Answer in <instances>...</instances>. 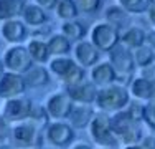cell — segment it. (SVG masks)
Instances as JSON below:
<instances>
[{"label": "cell", "mask_w": 155, "mask_h": 149, "mask_svg": "<svg viewBox=\"0 0 155 149\" xmlns=\"http://www.w3.org/2000/svg\"><path fill=\"white\" fill-rule=\"evenodd\" d=\"M129 101H130L129 89L119 83H112L109 86L97 88L94 108L101 113H117L125 109Z\"/></svg>", "instance_id": "1"}, {"label": "cell", "mask_w": 155, "mask_h": 149, "mask_svg": "<svg viewBox=\"0 0 155 149\" xmlns=\"http://www.w3.org/2000/svg\"><path fill=\"white\" fill-rule=\"evenodd\" d=\"M109 63L112 65L114 71H116V83L125 86L130 83L132 73H134L135 63L134 57H132V50H129L124 45H117L116 48L109 51Z\"/></svg>", "instance_id": "2"}, {"label": "cell", "mask_w": 155, "mask_h": 149, "mask_svg": "<svg viewBox=\"0 0 155 149\" xmlns=\"http://www.w3.org/2000/svg\"><path fill=\"white\" fill-rule=\"evenodd\" d=\"M87 131H89L91 139L97 144L99 147H116L119 144L117 137L114 136L112 128H110V116L107 113H96L94 118L91 119L89 126H87Z\"/></svg>", "instance_id": "3"}, {"label": "cell", "mask_w": 155, "mask_h": 149, "mask_svg": "<svg viewBox=\"0 0 155 149\" xmlns=\"http://www.w3.org/2000/svg\"><path fill=\"white\" fill-rule=\"evenodd\" d=\"M91 43L97 48L99 51L109 53L112 48H116L120 43V30L109 22H97L91 28Z\"/></svg>", "instance_id": "4"}, {"label": "cell", "mask_w": 155, "mask_h": 149, "mask_svg": "<svg viewBox=\"0 0 155 149\" xmlns=\"http://www.w3.org/2000/svg\"><path fill=\"white\" fill-rule=\"evenodd\" d=\"M12 141L20 149H40L43 144L41 129H38L30 121H21L13 124Z\"/></svg>", "instance_id": "5"}, {"label": "cell", "mask_w": 155, "mask_h": 149, "mask_svg": "<svg viewBox=\"0 0 155 149\" xmlns=\"http://www.w3.org/2000/svg\"><path fill=\"white\" fill-rule=\"evenodd\" d=\"M2 61L7 71L17 74H25L33 66V60L27 47H21V45H12L10 48H7L2 57Z\"/></svg>", "instance_id": "6"}, {"label": "cell", "mask_w": 155, "mask_h": 149, "mask_svg": "<svg viewBox=\"0 0 155 149\" xmlns=\"http://www.w3.org/2000/svg\"><path fill=\"white\" fill-rule=\"evenodd\" d=\"M73 104L74 103H73V99L68 96L66 91H54L46 96V101L43 106H45L50 119H53V121H64V119H68L69 113H71Z\"/></svg>", "instance_id": "7"}, {"label": "cell", "mask_w": 155, "mask_h": 149, "mask_svg": "<svg viewBox=\"0 0 155 149\" xmlns=\"http://www.w3.org/2000/svg\"><path fill=\"white\" fill-rule=\"evenodd\" d=\"M31 99L25 98V96H18V98L5 99L2 106V116L10 123V124H17V123L27 121L31 113Z\"/></svg>", "instance_id": "8"}, {"label": "cell", "mask_w": 155, "mask_h": 149, "mask_svg": "<svg viewBox=\"0 0 155 149\" xmlns=\"http://www.w3.org/2000/svg\"><path fill=\"white\" fill-rule=\"evenodd\" d=\"M45 137L54 147H66L74 139V129L66 121H51L45 129Z\"/></svg>", "instance_id": "9"}, {"label": "cell", "mask_w": 155, "mask_h": 149, "mask_svg": "<svg viewBox=\"0 0 155 149\" xmlns=\"http://www.w3.org/2000/svg\"><path fill=\"white\" fill-rule=\"evenodd\" d=\"M27 89L23 74L5 71L0 78V99H12L21 96Z\"/></svg>", "instance_id": "10"}, {"label": "cell", "mask_w": 155, "mask_h": 149, "mask_svg": "<svg viewBox=\"0 0 155 149\" xmlns=\"http://www.w3.org/2000/svg\"><path fill=\"white\" fill-rule=\"evenodd\" d=\"M64 91L68 93V96L73 99V103L76 104H93L96 101V95H97V86L93 81H81V83L74 85V86L64 88Z\"/></svg>", "instance_id": "11"}, {"label": "cell", "mask_w": 155, "mask_h": 149, "mask_svg": "<svg viewBox=\"0 0 155 149\" xmlns=\"http://www.w3.org/2000/svg\"><path fill=\"white\" fill-rule=\"evenodd\" d=\"M99 53L101 51L87 40L76 42V45L73 47L74 61L79 66H83V68H93L96 63H99Z\"/></svg>", "instance_id": "12"}, {"label": "cell", "mask_w": 155, "mask_h": 149, "mask_svg": "<svg viewBox=\"0 0 155 149\" xmlns=\"http://www.w3.org/2000/svg\"><path fill=\"white\" fill-rule=\"evenodd\" d=\"M27 35H28V30H27V25L23 23V20L13 18V20L2 22V25H0V36L10 45H20L27 38Z\"/></svg>", "instance_id": "13"}, {"label": "cell", "mask_w": 155, "mask_h": 149, "mask_svg": "<svg viewBox=\"0 0 155 149\" xmlns=\"http://www.w3.org/2000/svg\"><path fill=\"white\" fill-rule=\"evenodd\" d=\"M96 109L93 104H73V109L68 116V123L73 129H84L89 126L91 119L94 118Z\"/></svg>", "instance_id": "14"}, {"label": "cell", "mask_w": 155, "mask_h": 149, "mask_svg": "<svg viewBox=\"0 0 155 149\" xmlns=\"http://www.w3.org/2000/svg\"><path fill=\"white\" fill-rule=\"evenodd\" d=\"M139 123L132 121L130 116L127 114V111H117L110 116V128H112L114 136L117 137V141H120L124 136H127L130 131H134L135 128H139Z\"/></svg>", "instance_id": "15"}, {"label": "cell", "mask_w": 155, "mask_h": 149, "mask_svg": "<svg viewBox=\"0 0 155 149\" xmlns=\"http://www.w3.org/2000/svg\"><path fill=\"white\" fill-rule=\"evenodd\" d=\"M91 81L97 88H104L116 83V71L109 61H99L91 68Z\"/></svg>", "instance_id": "16"}, {"label": "cell", "mask_w": 155, "mask_h": 149, "mask_svg": "<svg viewBox=\"0 0 155 149\" xmlns=\"http://www.w3.org/2000/svg\"><path fill=\"white\" fill-rule=\"evenodd\" d=\"M153 86L155 85L149 83L147 80H143V78L140 76H135L130 80V83H129V95H130V98L137 99L140 103H147L152 99V95H153Z\"/></svg>", "instance_id": "17"}, {"label": "cell", "mask_w": 155, "mask_h": 149, "mask_svg": "<svg viewBox=\"0 0 155 149\" xmlns=\"http://www.w3.org/2000/svg\"><path fill=\"white\" fill-rule=\"evenodd\" d=\"M21 20L27 27L38 28V27H43L48 22V15L36 3H27L23 9V13H21Z\"/></svg>", "instance_id": "18"}, {"label": "cell", "mask_w": 155, "mask_h": 149, "mask_svg": "<svg viewBox=\"0 0 155 149\" xmlns=\"http://www.w3.org/2000/svg\"><path fill=\"white\" fill-rule=\"evenodd\" d=\"M27 88H43L50 83V71L41 65H33L27 73L23 74Z\"/></svg>", "instance_id": "19"}, {"label": "cell", "mask_w": 155, "mask_h": 149, "mask_svg": "<svg viewBox=\"0 0 155 149\" xmlns=\"http://www.w3.org/2000/svg\"><path fill=\"white\" fill-rule=\"evenodd\" d=\"M145 36L147 32L140 27H127L124 32H120V45L127 47L129 50H135V48L145 45Z\"/></svg>", "instance_id": "20"}, {"label": "cell", "mask_w": 155, "mask_h": 149, "mask_svg": "<svg viewBox=\"0 0 155 149\" xmlns=\"http://www.w3.org/2000/svg\"><path fill=\"white\" fill-rule=\"evenodd\" d=\"M27 50L30 53V57L33 60V63H46L50 61V50H48V43L45 40H40V38H31L30 42L27 43Z\"/></svg>", "instance_id": "21"}, {"label": "cell", "mask_w": 155, "mask_h": 149, "mask_svg": "<svg viewBox=\"0 0 155 149\" xmlns=\"http://www.w3.org/2000/svg\"><path fill=\"white\" fill-rule=\"evenodd\" d=\"M25 5V0H0V20L5 22L21 17Z\"/></svg>", "instance_id": "22"}, {"label": "cell", "mask_w": 155, "mask_h": 149, "mask_svg": "<svg viewBox=\"0 0 155 149\" xmlns=\"http://www.w3.org/2000/svg\"><path fill=\"white\" fill-rule=\"evenodd\" d=\"M46 43H48V50H50L51 57H66V55L73 50L71 42H69L64 35H61V33L51 35Z\"/></svg>", "instance_id": "23"}, {"label": "cell", "mask_w": 155, "mask_h": 149, "mask_svg": "<svg viewBox=\"0 0 155 149\" xmlns=\"http://www.w3.org/2000/svg\"><path fill=\"white\" fill-rule=\"evenodd\" d=\"M61 35H64L69 42H81L86 36V27L78 20L63 22L61 25Z\"/></svg>", "instance_id": "24"}, {"label": "cell", "mask_w": 155, "mask_h": 149, "mask_svg": "<svg viewBox=\"0 0 155 149\" xmlns=\"http://www.w3.org/2000/svg\"><path fill=\"white\" fill-rule=\"evenodd\" d=\"M56 17L63 22H69V20H76V17L79 15L78 5L74 0H60L54 7Z\"/></svg>", "instance_id": "25"}, {"label": "cell", "mask_w": 155, "mask_h": 149, "mask_svg": "<svg viewBox=\"0 0 155 149\" xmlns=\"http://www.w3.org/2000/svg\"><path fill=\"white\" fill-rule=\"evenodd\" d=\"M129 18H130V15L119 5H110L106 9V22H109L110 25L117 27L119 30L129 23Z\"/></svg>", "instance_id": "26"}, {"label": "cell", "mask_w": 155, "mask_h": 149, "mask_svg": "<svg viewBox=\"0 0 155 149\" xmlns=\"http://www.w3.org/2000/svg\"><path fill=\"white\" fill-rule=\"evenodd\" d=\"M74 65H76V61L71 58H68V57H54V58H51L50 65H48V71L53 73L56 78L61 80Z\"/></svg>", "instance_id": "27"}, {"label": "cell", "mask_w": 155, "mask_h": 149, "mask_svg": "<svg viewBox=\"0 0 155 149\" xmlns=\"http://www.w3.org/2000/svg\"><path fill=\"white\" fill-rule=\"evenodd\" d=\"M27 121H30L31 124H35L38 129L43 131V129L48 128V124L51 123V119H50V116H48V113H46V109H45L43 104H33L31 113H30V116H28Z\"/></svg>", "instance_id": "28"}, {"label": "cell", "mask_w": 155, "mask_h": 149, "mask_svg": "<svg viewBox=\"0 0 155 149\" xmlns=\"http://www.w3.org/2000/svg\"><path fill=\"white\" fill-rule=\"evenodd\" d=\"M153 0H117V5L122 7L129 15H139L147 12Z\"/></svg>", "instance_id": "29"}, {"label": "cell", "mask_w": 155, "mask_h": 149, "mask_svg": "<svg viewBox=\"0 0 155 149\" xmlns=\"http://www.w3.org/2000/svg\"><path fill=\"white\" fill-rule=\"evenodd\" d=\"M132 57H134L135 66H139V68L152 65L153 63V48H150L149 45H142V47L132 50Z\"/></svg>", "instance_id": "30"}, {"label": "cell", "mask_w": 155, "mask_h": 149, "mask_svg": "<svg viewBox=\"0 0 155 149\" xmlns=\"http://www.w3.org/2000/svg\"><path fill=\"white\" fill-rule=\"evenodd\" d=\"M60 81H61L63 85H64V88L74 86V85L81 83V81H84V68H83V66H79V65L76 63V65L73 66V68L69 70V71L66 73Z\"/></svg>", "instance_id": "31"}, {"label": "cell", "mask_w": 155, "mask_h": 149, "mask_svg": "<svg viewBox=\"0 0 155 149\" xmlns=\"http://www.w3.org/2000/svg\"><path fill=\"white\" fill-rule=\"evenodd\" d=\"M125 111H127V114L130 116L132 121L139 123V124L143 123V103L137 101V99H130L129 104L125 106Z\"/></svg>", "instance_id": "32"}, {"label": "cell", "mask_w": 155, "mask_h": 149, "mask_svg": "<svg viewBox=\"0 0 155 149\" xmlns=\"http://www.w3.org/2000/svg\"><path fill=\"white\" fill-rule=\"evenodd\" d=\"M143 123L155 131V99L143 103Z\"/></svg>", "instance_id": "33"}, {"label": "cell", "mask_w": 155, "mask_h": 149, "mask_svg": "<svg viewBox=\"0 0 155 149\" xmlns=\"http://www.w3.org/2000/svg\"><path fill=\"white\" fill-rule=\"evenodd\" d=\"M79 13H96L101 9V0H74Z\"/></svg>", "instance_id": "34"}, {"label": "cell", "mask_w": 155, "mask_h": 149, "mask_svg": "<svg viewBox=\"0 0 155 149\" xmlns=\"http://www.w3.org/2000/svg\"><path fill=\"white\" fill-rule=\"evenodd\" d=\"M12 128H13V124H10V123L0 114V144H5L7 141L12 139Z\"/></svg>", "instance_id": "35"}, {"label": "cell", "mask_w": 155, "mask_h": 149, "mask_svg": "<svg viewBox=\"0 0 155 149\" xmlns=\"http://www.w3.org/2000/svg\"><path fill=\"white\" fill-rule=\"evenodd\" d=\"M140 78H143V80H147L149 83L155 85V63L152 65H147L143 66V68H140Z\"/></svg>", "instance_id": "36"}, {"label": "cell", "mask_w": 155, "mask_h": 149, "mask_svg": "<svg viewBox=\"0 0 155 149\" xmlns=\"http://www.w3.org/2000/svg\"><path fill=\"white\" fill-rule=\"evenodd\" d=\"M139 146L142 149H155V136H143L142 139H140Z\"/></svg>", "instance_id": "37"}, {"label": "cell", "mask_w": 155, "mask_h": 149, "mask_svg": "<svg viewBox=\"0 0 155 149\" xmlns=\"http://www.w3.org/2000/svg\"><path fill=\"white\" fill-rule=\"evenodd\" d=\"M58 2H60V0H35V3L38 7H41L43 10H54V7H56Z\"/></svg>", "instance_id": "38"}, {"label": "cell", "mask_w": 155, "mask_h": 149, "mask_svg": "<svg viewBox=\"0 0 155 149\" xmlns=\"http://www.w3.org/2000/svg\"><path fill=\"white\" fill-rule=\"evenodd\" d=\"M145 13H147V18H149L150 23L155 25V0H153L152 3H150V7L147 9V12H145Z\"/></svg>", "instance_id": "39"}, {"label": "cell", "mask_w": 155, "mask_h": 149, "mask_svg": "<svg viewBox=\"0 0 155 149\" xmlns=\"http://www.w3.org/2000/svg\"><path fill=\"white\" fill-rule=\"evenodd\" d=\"M145 45H149L150 48H153V50H155V30H152V32L147 33V36H145Z\"/></svg>", "instance_id": "40"}, {"label": "cell", "mask_w": 155, "mask_h": 149, "mask_svg": "<svg viewBox=\"0 0 155 149\" xmlns=\"http://www.w3.org/2000/svg\"><path fill=\"white\" fill-rule=\"evenodd\" d=\"M71 149H93L89 146V144H86V143H74L71 146Z\"/></svg>", "instance_id": "41"}, {"label": "cell", "mask_w": 155, "mask_h": 149, "mask_svg": "<svg viewBox=\"0 0 155 149\" xmlns=\"http://www.w3.org/2000/svg\"><path fill=\"white\" fill-rule=\"evenodd\" d=\"M122 149H142L139 144H130V146H124Z\"/></svg>", "instance_id": "42"}, {"label": "cell", "mask_w": 155, "mask_h": 149, "mask_svg": "<svg viewBox=\"0 0 155 149\" xmlns=\"http://www.w3.org/2000/svg\"><path fill=\"white\" fill-rule=\"evenodd\" d=\"M3 73H5V66H3V61H2V58H0V78H2Z\"/></svg>", "instance_id": "43"}, {"label": "cell", "mask_w": 155, "mask_h": 149, "mask_svg": "<svg viewBox=\"0 0 155 149\" xmlns=\"http://www.w3.org/2000/svg\"><path fill=\"white\" fill-rule=\"evenodd\" d=\"M152 99H155V86H153V95H152Z\"/></svg>", "instance_id": "44"}, {"label": "cell", "mask_w": 155, "mask_h": 149, "mask_svg": "<svg viewBox=\"0 0 155 149\" xmlns=\"http://www.w3.org/2000/svg\"><path fill=\"white\" fill-rule=\"evenodd\" d=\"M153 63H155V50H153Z\"/></svg>", "instance_id": "45"}, {"label": "cell", "mask_w": 155, "mask_h": 149, "mask_svg": "<svg viewBox=\"0 0 155 149\" xmlns=\"http://www.w3.org/2000/svg\"><path fill=\"white\" fill-rule=\"evenodd\" d=\"M97 149H106V147H97Z\"/></svg>", "instance_id": "46"}]
</instances>
